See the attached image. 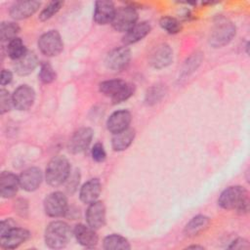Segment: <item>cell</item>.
I'll return each mask as SVG.
<instances>
[{
    "label": "cell",
    "instance_id": "6da1fadb",
    "mask_svg": "<svg viewBox=\"0 0 250 250\" xmlns=\"http://www.w3.org/2000/svg\"><path fill=\"white\" fill-rule=\"evenodd\" d=\"M218 204L226 210H236L245 214L249 210L248 191L241 186H231L225 188L219 198Z\"/></svg>",
    "mask_w": 250,
    "mask_h": 250
},
{
    "label": "cell",
    "instance_id": "7a4b0ae2",
    "mask_svg": "<svg viewBox=\"0 0 250 250\" xmlns=\"http://www.w3.org/2000/svg\"><path fill=\"white\" fill-rule=\"evenodd\" d=\"M100 92L110 98L114 104H120L128 100L133 96L135 92V86L121 79H110L100 83Z\"/></svg>",
    "mask_w": 250,
    "mask_h": 250
},
{
    "label": "cell",
    "instance_id": "3957f363",
    "mask_svg": "<svg viewBox=\"0 0 250 250\" xmlns=\"http://www.w3.org/2000/svg\"><path fill=\"white\" fill-rule=\"evenodd\" d=\"M71 237L69 226L62 221L51 222L44 233L45 243L52 249H61L66 246Z\"/></svg>",
    "mask_w": 250,
    "mask_h": 250
},
{
    "label": "cell",
    "instance_id": "277c9868",
    "mask_svg": "<svg viewBox=\"0 0 250 250\" xmlns=\"http://www.w3.org/2000/svg\"><path fill=\"white\" fill-rule=\"evenodd\" d=\"M70 175V163L62 155L54 156L46 167L45 177L52 187H58L66 182Z\"/></svg>",
    "mask_w": 250,
    "mask_h": 250
},
{
    "label": "cell",
    "instance_id": "5b68a950",
    "mask_svg": "<svg viewBox=\"0 0 250 250\" xmlns=\"http://www.w3.org/2000/svg\"><path fill=\"white\" fill-rule=\"evenodd\" d=\"M235 25L225 18L218 19L211 30L209 43L214 48H221L229 44L235 36Z\"/></svg>",
    "mask_w": 250,
    "mask_h": 250
},
{
    "label": "cell",
    "instance_id": "8992f818",
    "mask_svg": "<svg viewBox=\"0 0 250 250\" xmlns=\"http://www.w3.org/2000/svg\"><path fill=\"white\" fill-rule=\"evenodd\" d=\"M40 52L48 57L58 56L63 49L61 34L57 30H49L42 34L38 39Z\"/></svg>",
    "mask_w": 250,
    "mask_h": 250
},
{
    "label": "cell",
    "instance_id": "52a82bcc",
    "mask_svg": "<svg viewBox=\"0 0 250 250\" xmlns=\"http://www.w3.org/2000/svg\"><path fill=\"white\" fill-rule=\"evenodd\" d=\"M138 22V13L130 6L120 7L116 10L111 21L112 27L119 32L126 33Z\"/></svg>",
    "mask_w": 250,
    "mask_h": 250
},
{
    "label": "cell",
    "instance_id": "ba28073f",
    "mask_svg": "<svg viewBox=\"0 0 250 250\" xmlns=\"http://www.w3.org/2000/svg\"><path fill=\"white\" fill-rule=\"evenodd\" d=\"M44 210L52 218L64 216L68 210L66 196L61 191L51 192L44 199Z\"/></svg>",
    "mask_w": 250,
    "mask_h": 250
},
{
    "label": "cell",
    "instance_id": "9c48e42d",
    "mask_svg": "<svg viewBox=\"0 0 250 250\" xmlns=\"http://www.w3.org/2000/svg\"><path fill=\"white\" fill-rule=\"evenodd\" d=\"M131 60V51L128 47H117L111 50L105 57V66L113 71L124 69Z\"/></svg>",
    "mask_w": 250,
    "mask_h": 250
},
{
    "label": "cell",
    "instance_id": "30bf717a",
    "mask_svg": "<svg viewBox=\"0 0 250 250\" xmlns=\"http://www.w3.org/2000/svg\"><path fill=\"white\" fill-rule=\"evenodd\" d=\"M29 237L30 232L27 229L16 226L0 234V245L4 249H15L27 241Z\"/></svg>",
    "mask_w": 250,
    "mask_h": 250
},
{
    "label": "cell",
    "instance_id": "8fae6325",
    "mask_svg": "<svg viewBox=\"0 0 250 250\" xmlns=\"http://www.w3.org/2000/svg\"><path fill=\"white\" fill-rule=\"evenodd\" d=\"M93 130L89 127H82L76 130L68 142V150L71 153H80L86 150L93 139Z\"/></svg>",
    "mask_w": 250,
    "mask_h": 250
},
{
    "label": "cell",
    "instance_id": "7c38bea8",
    "mask_svg": "<svg viewBox=\"0 0 250 250\" xmlns=\"http://www.w3.org/2000/svg\"><path fill=\"white\" fill-rule=\"evenodd\" d=\"M173 61V51L171 47L162 43L157 45L149 55V64L156 69H161L168 66Z\"/></svg>",
    "mask_w": 250,
    "mask_h": 250
},
{
    "label": "cell",
    "instance_id": "4fadbf2b",
    "mask_svg": "<svg viewBox=\"0 0 250 250\" xmlns=\"http://www.w3.org/2000/svg\"><path fill=\"white\" fill-rule=\"evenodd\" d=\"M13 104L18 110H26L32 106L35 100V92L28 85L19 86L12 95Z\"/></svg>",
    "mask_w": 250,
    "mask_h": 250
},
{
    "label": "cell",
    "instance_id": "5bb4252c",
    "mask_svg": "<svg viewBox=\"0 0 250 250\" xmlns=\"http://www.w3.org/2000/svg\"><path fill=\"white\" fill-rule=\"evenodd\" d=\"M86 210V222L89 227L94 229L103 228L105 224V207L102 201H95L88 204Z\"/></svg>",
    "mask_w": 250,
    "mask_h": 250
},
{
    "label": "cell",
    "instance_id": "9a60e30c",
    "mask_svg": "<svg viewBox=\"0 0 250 250\" xmlns=\"http://www.w3.org/2000/svg\"><path fill=\"white\" fill-rule=\"evenodd\" d=\"M19 180L21 188L26 191H34L40 187L43 180V175L39 168L30 167L21 173Z\"/></svg>",
    "mask_w": 250,
    "mask_h": 250
},
{
    "label": "cell",
    "instance_id": "2e32d148",
    "mask_svg": "<svg viewBox=\"0 0 250 250\" xmlns=\"http://www.w3.org/2000/svg\"><path fill=\"white\" fill-rule=\"evenodd\" d=\"M115 12V6L111 1L100 0L95 3L93 18L98 24L111 23Z\"/></svg>",
    "mask_w": 250,
    "mask_h": 250
},
{
    "label": "cell",
    "instance_id": "e0dca14e",
    "mask_svg": "<svg viewBox=\"0 0 250 250\" xmlns=\"http://www.w3.org/2000/svg\"><path fill=\"white\" fill-rule=\"evenodd\" d=\"M40 2L34 0L17 1L10 8V15L15 20H24L37 12Z\"/></svg>",
    "mask_w": 250,
    "mask_h": 250
},
{
    "label": "cell",
    "instance_id": "ac0fdd59",
    "mask_svg": "<svg viewBox=\"0 0 250 250\" xmlns=\"http://www.w3.org/2000/svg\"><path fill=\"white\" fill-rule=\"evenodd\" d=\"M131 119H132V116L130 111L126 109L116 110L109 115L106 121V128L112 134L121 132L129 128Z\"/></svg>",
    "mask_w": 250,
    "mask_h": 250
},
{
    "label": "cell",
    "instance_id": "d6986e66",
    "mask_svg": "<svg viewBox=\"0 0 250 250\" xmlns=\"http://www.w3.org/2000/svg\"><path fill=\"white\" fill-rule=\"evenodd\" d=\"M20 186L19 177L12 172L4 171L0 175V194L3 198H11L16 195Z\"/></svg>",
    "mask_w": 250,
    "mask_h": 250
},
{
    "label": "cell",
    "instance_id": "ffe728a7",
    "mask_svg": "<svg viewBox=\"0 0 250 250\" xmlns=\"http://www.w3.org/2000/svg\"><path fill=\"white\" fill-rule=\"evenodd\" d=\"M95 230L88 225L77 224L73 229V234L80 245L91 248L98 243V235Z\"/></svg>",
    "mask_w": 250,
    "mask_h": 250
},
{
    "label": "cell",
    "instance_id": "44dd1931",
    "mask_svg": "<svg viewBox=\"0 0 250 250\" xmlns=\"http://www.w3.org/2000/svg\"><path fill=\"white\" fill-rule=\"evenodd\" d=\"M38 65V58L32 51H26V53L16 60L14 62V69L19 75L25 76L33 72Z\"/></svg>",
    "mask_w": 250,
    "mask_h": 250
},
{
    "label": "cell",
    "instance_id": "7402d4cb",
    "mask_svg": "<svg viewBox=\"0 0 250 250\" xmlns=\"http://www.w3.org/2000/svg\"><path fill=\"white\" fill-rule=\"evenodd\" d=\"M102 190V184L99 179H90L80 188L79 197L80 200L85 204H90L95 201L100 196Z\"/></svg>",
    "mask_w": 250,
    "mask_h": 250
},
{
    "label": "cell",
    "instance_id": "603a6c76",
    "mask_svg": "<svg viewBox=\"0 0 250 250\" xmlns=\"http://www.w3.org/2000/svg\"><path fill=\"white\" fill-rule=\"evenodd\" d=\"M150 24L147 21L137 22L129 31L123 36V43L126 45L137 43L138 41L145 38L150 32Z\"/></svg>",
    "mask_w": 250,
    "mask_h": 250
},
{
    "label": "cell",
    "instance_id": "cb8c5ba5",
    "mask_svg": "<svg viewBox=\"0 0 250 250\" xmlns=\"http://www.w3.org/2000/svg\"><path fill=\"white\" fill-rule=\"evenodd\" d=\"M135 139V130L127 128L121 132L115 133L111 139V146L113 150L122 151L130 146Z\"/></svg>",
    "mask_w": 250,
    "mask_h": 250
},
{
    "label": "cell",
    "instance_id": "d4e9b609",
    "mask_svg": "<svg viewBox=\"0 0 250 250\" xmlns=\"http://www.w3.org/2000/svg\"><path fill=\"white\" fill-rule=\"evenodd\" d=\"M210 224L209 217L205 215H197L186 225L184 232L188 237H194L204 231Z\"/></svg>",
    "mask_w": 250,
    "mask_h": 250
},
{
    "label": "cell",
    "instance_id": "484cf974",
    "mask_svg": "<svg viewBox=\"0 0 250 250\" xmlns=\"http://www.w3.org/2000/svg\"><path fill=\"white\" fill-rule=\"evenodd\" d=\"M103 247L105 250H129L131 245L122 235L110 234L104 238Z\"/></svg>",
    "mask_w": 250,
    "mask_h": 250
},
{
    "label": "cell",
    "instance_id": "4316f807",
    "mask_svg": "<svg viewBox=\"0 0 250 250\" xmlns=\"http://www.w3.org/2000/svg\"><path fill=\"white\" fill-rule=\"evenodd\" d=\"M166 95V87L163 84H155L149 87L145 96V102L147 105H153L159 103Z\"/></svg>",
    "mask_w": 250,
    "mask_h": 250
},
{
    "label": "cell",
    "instance_id": "83f0119b",
    "mask_svg": "<svg viewBox=\"0 0 250 250\" xmlns=\"http://www.w3.org/2000/svg\"><path fill=\"white\" fill-rule=\"evenodd\" d=\"M26 51L27 50H26L25 45L23 44L22 40L19 37H16L8 42L7 54L14 61L22 57L26 53Z\"/></svg>",
    "mask_w": 250,
    "mask_h": 250
},
{
    "label": "cell",
    "instance_id": "f1b7e54d",
    "mask_svg": "<svg viewBox=\"0 0 250 250\" xmlns=\"http://www.w3.org/2000/svg\"><path fill=\"white\" fill-rule=\"evenodd\" d=\"M201 61H202L201 53H195L191 55L188 59H187L181 71V78H186L189 76L193 71H195L199 66V64L201 63Z\"/></svg>",
    "mask_w": 250,
    "mask_h": 250
},
{
    "label": "cell",
    "instance_id": "f546056e",
    "mask_svg": "<svg viewBox=\"0 0 250 250\" xmlns=\"http://www.w3.org/2000/svg\"><path fill=\"white\" fill-rule=\"evenodd\" d=\"M20 26L14 21H3L0 24V38L2 41H11L17 37Z\"/></svg>",
    "mask_w": 250,
    "mask_h": 250
},
{
    "label": "cell",
    "instance_id": "4dcf8cb0",
    "mask_svg": "<svg viewBox=\"0 0 250 250\" xmlns=\"http://www.w3.org/2000/svg\"><path fill=\"white\" fill-rule=\"evenodd\" d=\"M38 75H39V79L44 84L52 83L53 81L56 80V77H57L56 71L54 70L53 66L49 62H46L41 63Z\"/></svg>",
    "mask_w": 250,
    "mask_h": 250
},
{
    "label": "cell",
    "instance_id": "1f68e13d",
    "mask_svg": "<svg viewBox=\"0 0 250 250\" xmlns=\"http://www.w3.org/2000/svg\"><path fill=\"white\" fill-rule=\"evenodd\" d=\"M160 26L169 34H176L180 32L182 26L178 20L172 17H163L159 21Z\"/></svg>",
    "mask_w": 250,
    "mask_h": 250
},
{
    "label": "cell",
    "instance_id": "d6a6232c",
    "mask_svg": "<svg viewBox=\"0 0 250 250\" xmlns=\"http://www.w3.org/2000/svg\"><path fill=\"white\" fill-rule=\"evenodd\" d=\"M63 2L62 1H53L51 3H49L39 14V20L41 21H45L50 20L53 16H55L62 7Z\"/></svg>",
    "mask_w": 250,
    "mask_h": 250
},
{
    "label": "cell",
    "instance_id": "836d02e7",
    "mask_svg": "<svg viewBox=\"0 0 250 250\" xmlns=\"http://www.w3.org/2000/svg\"><path fill=\"white\" fill-rule=\"evenodd\" d=\"M13 106H14V104H13L12 95H10V93L7 90L1 89L0 90V112H1V114L8 112Z\"/></svg>",
    "mask_w": 250,
    "mask_h": 250
},
{
    "label": "cell",
    "instance_id": "e575fe53",
    "mask_svg": "<svg viewBox=\"0 0 250 250\" xmlns=\"http://www.w3.org/2000/svg\"><path fill=\"white\" fill-rule=\"evenodd\" d=\"M91 154H92V158L97 162H103L106 157L104 147L103 144H101V143H96L93 146Z\"/></svg>",
    "mask_w": 250,
    "mask_h": 250
},
{
    "label": "cell",
    "instance_id": "d590c367",
    "mask_svg": "<svg viewBox=\"0 0 250 250\" xmlns=\"http://www.w3.org/2000/svg\"><path fill=\"white\" fill-rule=\"evenodd\" d=\"M14 208H15V212H17L20 216L24 217V216H26V214H27V212H28V204H27V201H26L25 199L20 198V199H18V200L15 202Z\"/></svg>",
    "mask_w": 250,
    "mask_h": 250
},
{
    "label": "cell",
    "instance_id": "8d00e7d4",
    "mask_svg": "<svg viewBox=\"0 0 250 250\" xmlns=\"http://www.w3.org/2000/svg\"><path fill=\"white\" fill-rule=\"evenodd\" d=\"M229 249H248L249 243L244 238H237L231 242V244L229 246Z\"/></svg>",
    "mask_w": 250,
    "mask_h": 250
},
{
    "label": "cell",
    "instance_id": "74e56055",
    "mask_svg": "<svg viewBox=\"0 0 250 250\" xmlns=\"http://www.w3.org/2000/svg\"><path fill=\"white\" fill-rule=\"evenodd\" d=\"M67 182V189L70 191V189H72V191H74L76 189V186L79 183V174H77L76 172L73 175H69L68 179L66 180Z\"/></svg>",
    "mask_w": 250,
    "mask_h": 250
},
{
    "label": "cell",
    "instance_id": "f35d334b",
    "mask_svg": "<svg viewBox=\"0 0 250 250\" xmlns=\"http://www.w3.org/2000/svg\"><path fill=\"white\" fill-rule=\"evenodd\" d=\"M12 80H13L12 72L10 70H7V69H2L1 77H0V84L2 86H5V85L11 83Z\"/></svg>",
    "mask_w": 250,
    "mask_h": 250
},
{
    "label": "cell",
    "instance_id": "ab89813d",
    "mask_svg": "<svg viewBox=\"0 0 250 250\" xmlns=\"http://www.w3.org/2000/svg\"><path fill=\"white\" fill-rule=\"evenodd\" d=\"M188 249H203L202 246H199V245H190L188 247Z\"/></svg>",
    "mask_w": 250,
    "mask_h": 250
}]
</instances>
